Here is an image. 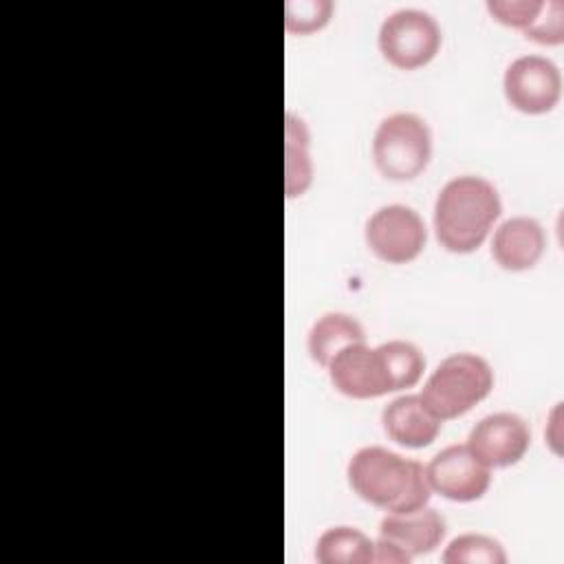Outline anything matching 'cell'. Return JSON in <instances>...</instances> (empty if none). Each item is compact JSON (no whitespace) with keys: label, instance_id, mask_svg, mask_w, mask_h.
Wrapping results in <instances>:
<instances>
[{"label":"cell","instance_id":"6da1fadb","mask_svg":"<svg viewBox=\"0 0 564 564\" xmlns=\"http://www.w3.org/2000/svg\"><path fill=\"white\" fill-rule=\"evenodd\" d=\"M346 476L350 489L361 500L388 513L416 511L432 496L425 467L381 445L357 449L348 460Z\"/></svg>","mask_w":564,"mask_h":564},{"label":"cell","instance_id":"7a4b0ae2","mask_svg":"<svg viewBox=\"0 0 564 564\" xmlns=\"http://www.w3.org/2000/svg\"><path fill=\"white\" fill-rule=\"evenodd\" d=\"M502 212L498 189L482 176L465 174L447 181L434 203V231L454 253L476 251Z\"/></svg>","mask_w":564,"mask_h":564},{"label":"cell","instance_id":"3957f363","mask_svg":"<svg viewBox=\"0 0 564 564\" xmlns=\"http://www.w3.org/2000/svg\"><path fill=\"white\" fill-rule=\"evenodd\" d=\"M494 388L489 361L476 352L445 357L427 377L421 399L441 419L449 421L469 412Z\"/></svg>","mask_w":564,"mask_h":564},{"label":"cell","instance_id":"277c9868","mask_svg":"<svg viewBox=\"0 0 564 564\" xmlns=\"http://www.w3.org/2000/svg\"><path fill=\"white\" fill-rule=\"evenodd\" d=\"M432 156V132L414 112L388 115L375 130L372 159L377 170L390 181L419 176Z\"/></svg>","mask_w":564,"mask_h":564},{"label":"cell","instance_id":"5b68a950","mask_svg":"<svg viewBox=\"0 0 564 564\" xmlns=\"http://www.w3.org/2000/svg\"><path fill=\"white\" fill-rule=\"evenodd\" d=\"M441 42L438 22L423 9H397L379 26V51L401 70H414L432 62Z\"/></svg>","mask_w":564,"mask_h":564},{"label":"cell","instance_id":"8992f818","mask_svg":"<svg viewBox=\"0 0 564 564\" xmlns=\"http://www.w3.org/2000/svg\"><path fill=\"white\" fill-rule=\"evenodd\" d=\"M427 229L416 209L392 203L379 207L366 223V245L390 264L412 262L425 247Z\"/></svg>","mask_w":564,"mask_h":564},{"label":"cell","instance_id":"52a82bcc","mask_svg":"<svg viewBox=\"0 0 564 564\" xmlns=\"http://www.w3.org/2000/svg\"><path fill=\"white\" fill-rule=\"evenodd\" d=\"M507 101L527 115H542L557 106L562 95V75L553 59L544 55L516 57L502 77Z\"/></svg>","mask_w":564,"mask_h":564},{"label":"cell","instance_id":"ba28073f","mask_svg":"<svg viewBox=\"0 0 564 564\" xmlns=\"http://www.w3.org/2000/svg\"><path fill=\"white\" fill-rule=\"evenodd\" d=\"M425 476L432 491L454 502L478 500L491 485V469L480 463L465 443L447 445L436 452L425 465Z\"/></svg>","mask_w":564,"mask_h":564},{"label":"cell","instance_id":"9c48e42d","mask_svg":"<svg viewBox=\"0 0 564 564\" xmlns=\"http://www.w3.org/2000/svg\"><path fill=\"white\" fill-rule=\"evenodd\" d=\"M330 383L346 397L375 399L394 392L379 346L366 341L344 346L326 366Z\"/></svg>","mask_w":564,"mask_h":564},{"label":"cell","instance_id":"30bf717a","mask_svg":"<svg viewBox=\"0 0 564 564\" xmlns=\"http://www.w3.org/2000/svg\"><path fill=\"white\" fill-rule=\"evenodd\" d=\"M471 454L489 469L516 465L531 445V430L513 412H494L482 416L465 443Z\"/></svg>","mask_w":564,"mask_h":564},{"label":"cell","instance_id":"8fae6325","mask_svg":"<svg viewBox=\"0 0 564 564\" xmlns=\"http://www.w3.org/2000/svg\"><path fill=\"white\" fill-rule=\"evenodd\" d=\"M445 533V518L427 505L408 513H386L379 522V538L401 546L412 560L441 546Z\"/></svg>","mask_w":564,"mask_h":564},{"label":"cell","instance_id":"7c38bea8","mask_svg":"<svg viewBox=\"0 0 564 564\" xmlns=\"http://www.w3.org/2000/svg\"><path fill=\"white\" fill-rule=\"evenodd\" d=\"M546 236L542 225L529 216H513L494 231L491 256L507 271H524L542 258Z\"/></svg>","mask_w":564,"mask_h":564},{"label":"cell","instance_id":"4fadbf2b","mask_svg":"<svg viewBox=\"0 0 564 564\" xmlns=\"http://www.w3.org/2000/svg\"><path fill=\"white\" fill-rule=\"evenodd\" d=\"M381 423L394 443L412 449L427 447L443 425V421L423 403L421 394H401L392 399L381 412Z\"/></svg>","mask_w":564,"mask_h":564},{"label":"cell","instance_id":"5bb4252c","mask_svg":"<svg viewBox=\"0 0 564 564\" xmlns=\"http://www.w3.org/2000/svg\"><path fill=\"white\" fill-rule=\"evenodd\" d=\"M366 341L364 326L348 313H324L308 330V352L322 368L348 344Z\"/></svg>","mask_w":564,"mask_h":564},{"label":"cell","instance_id":"9a60e30c","mask_svg":"<svg viewBox=\"0 0 564 564\" xmlns=\"http://www.w3.org/2000/svg\"><path fill=\"white\" fill-rule=\"evenodd\" d=\"M375 542L355 527H330L315 544V560L319 564H370Z\"/></svg>","mask_w":564,"mask_h":564},{"label":"cell","instance_id":"2e32d148","mask_svg":"<svg viewBox=\"0 0 564 564\" xmlns=\"http://www.w3.org/2000/svg\"><path fill=\"white\" fill-rule=\"evenodd\" d=\"M286 196H300L313 181V163L308 154V130L300 117L286 112Z\"/></svg>","mask_w":564,"mask_h":564},{"label":"cell","instance_id":"e0dca14e","mask_svg":"<svg viewBox=\"0 0 564 564\" xmlns=\"http://www.w3.org/2000/svg\"><path fill=\"white\" fill-rule=\"evenodd\" d=\"M379 348L386 359L394 392L419 383V379L423 377V370H425V357L412 341L390 339V341L379 344Z\"/></svg>","mask_w":564,"mask_h":564},{"label":"cell","instance_id":"ac0fdd59","mask_svg":"<svg viewBox=\"0 0 564 564\" xmlns=\"http://www.w3.org/2000/svg\"><path fill=\"white\" fill-rule=\"evenodd\" d=\"M445 564H505L507 553L502 544L482 533H463L454 538L443 551Z\"/></svg>","mask_w":564,"mask_h":564},{"label":"cell","instance_id":"d6986e66","mask_svg":"<svg viewBox=\"0 0 564 564\" xmlns=\"http://www.w3.org/2000/svg\"><path fill=\"white\" fill-rule=\"evenodd\" d=\"M333 11V2L328 0H300L286 2L284 7V24L291 33H313L322 29Z\"/></svg>","mask_w":564,"mask_h":564},{"label":"cell","instance_id":"ffe728a7","mask_svg":"<svg viewBox=\"0 0 564 564\" xmlns=\"http://www.w3.org/2000/svg\"><path fill=\"white\" fill-rule=\"evenodd\" d=\"M542 4L544 0H489L487 9L498 22L527 31L538 18Z\"/></svg>","mask_w":564,"mask_h":564},{"label":"cell","instance_id":"44dd1931","mask_svg":"<svg viewBox=\"0 0 564 564\" xmlns=\"http://www.w3.org/2000/svg\"><path fill=\"white\" fill-rule=\"evenodd\" d=\"M527 37L540 44H560L564 40V18H562V2L546 0L533 20V24L524 31Z\"/></svg>","mask_w":564,"mask_h":564},{"label":"cell","instance_id":"7402d4cb","mask_svg":"<svg viewBox=\"0 0 564 564\" xmlns=\"http://www.w3.org/2000/svg\"><path fill=\"white\" fill-rule=\"evenodd\" d=\"M375 564H410L412 557L397 544L379 538L375 542V555H372Z\"/></svg>","mask_w":564,"mask_h":564}]
</instances>
